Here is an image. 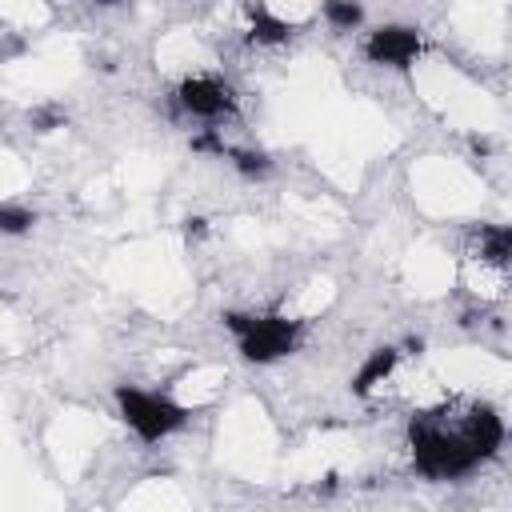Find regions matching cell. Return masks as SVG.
I'll use <instances>...</instances> for the list:
<instances>
[{"label":"cell","mask_w":512,"mask_h":512,"mask_svg":"<svg viewBox=\"0 0 512 512\" xmlns=\"http://www.w3.org/2000/svg\"><path fill=\"white\" fill-rule=\"evenodd\" d=\"M296 36V24L280 20L276 12H268L264 4H248V40L260 44V48H276V44H288Z\"/></svg>","instance_id":"7"},{"label":"cell","mask_w":512,"mask_h":512,"mask_svg":"<svg viewBox=\"0 0 512 512\" xmlns=\"http://www.w3.org/2000/svg\"><path fill=\"white\" fill-rule=\"evenodd\" d=\"M408 444H412V464L428 480H460L480 468V456L460 432V420L448 428L444 412H420L408 424Z\"/></svg>","instance_id":"1"},{"label":"cell","mask_w":512,"mask_h":512,"mask_svg":"<svg viewBox=\"0 0 512 512\" xmlns=\"http://www.w3.org/2000/svg\"><path fill=\"white\" fill-rule=\"evenodd\" d=\"M32 224H36V212H32V208L12 204V200L0 204V236H20V232H28Z\"/></svg>","instance_id":"12"},{"label":"cell","mask_w":512,"mask_h":512,"mask_svg":"<svg viewBox=\"0 0 512 512\" xmlns=\"http://www.w3.org/2000/svg\"><path fill=\"white\" fill-rule=\"evenodd\" d=\"M320 12H324V20H328L336 32H352V28H360V20H364L360 0H324Z\"/></svg>","instance_id":"10"},{"label":"cell","mask_w":512,"mask_h":512,"mask_svg":"<svg viewBox=\"0 0 512 512\" xmlns=\"http://www.w3.org/2000/svg\"><path fill=\"white\" fill-rule=\"evenodd\" d=\"M476 248H480V260H484V264L504 268L508 256H512V232H508L504 224H480V232H476Z\"/></svg>","instance_id":"9"},{"label":"cell","mask_w":512,"mask_h":512,"mask_svg":"<svg viewBox=\"0 0 512 512\" xmlns=\"http://www.w3.org/2000/svg\"><path fill=\"white\" fill-rule=\"evenodd\" d=\"M396 360H400L396 348H372V352L364 356V364L356 368V376H352V392H356V396H368L376 384H384V380L392 376Z\"/></svg>","instance_id":"8"},{"label":"cell","mask_w":512,"mask_h":512,"mask_svg":"<svg viewBox=\"0 0 512 512\" xmlns=\"http://www.w3.org/2000/svg\"><path fill=\"white\" fill-rule=\"evenodd\" d=\"M176 104L200 120H216V116H228L236 112V92L232 84H224L220 76H188L176 84Z\"/></svg>","instance_id":"4"},{"label":"cell","mask_w":512,"mask_h":512,"mask_svg":"<svg viewBox=\"0 0 512 512\" xmlns=\"http://www.w3.org/2000/svg\"><path fill=\"white\" fill-rule=\"evenodd\" d=\"M224 328L236 336V348L248 364H272L296 352L304 324L288 316H252V312H224Z\"/></svg>","instance_id":"2"},{"label":"cell","mask_w":512,"mask_h":512,"mask_svg":"<svg viewBox=\"0 0 512 512\" xmlns=\"http://www.w3.org/2000/svg\"><path fill=\"white\" fill-rule=\"evenodd\" d=\"M188 236H204V220H188Z\"/></svg>","instance_id":"14"},{"label":"cell","mask_w":512,"mask_h":512,"mask_svg":"<svg viewBox=\"0 0 512 512\" xmlns=\"http://www.w3.org/2000/svg\"><path fill=\"white\" fill-rule=\"evenodd\" d=\"M28 120H32V128H40V132H52V128H60V124H64V112H60L56 104H48V108H36Z\"/></svg>","instance_id":"13"},{"label":"cell","mask_w":512,"mask_h":512,"mask_svg":"<svg viewBox=\"0 0 512 512\" xmlns=\"http://www.w3.org/2000/svg\"><path fill=\"white\" fill-rule=\"evenodd\" d=\"M220 156H228V160H232V168H236V172H244V176H252V180L272 172V160H268L264 152H244V148H228V144H224V152H220Z\"/></svg>","instance_id":"11"},{"label":"cell","mask_w":512,"mask_h":512,"mask_svg":"<svg viewBox=\"0 0 512 512\" xmlns=\"http://www.w3.org/2000/svg\"><path fill=\"white\" fill-rule=\"evenodd\" d=\"M420 52H424V36L408 24H384L364 40V56L384 68H412Z\"/></svg>","instance_id":"5"},{"label":"cell","mask_w":512,"mask_h":512,"mask_svg":"<svg viewBox=\"0 0 512 512\" xmlns=\"http://www.w3.org/2000/svg\"><path fill=\"white\" fill-rule=\"evenodd\" d=\"M116 404H120V416L124 424L144 440V444H156L172 432H180L188 424V408L160 396V392H144V388H132V384H120L116 388Z\"/></svg>","instance_id":"3"},{"label":"cell","mask_w":512,"mask_h":512,"mask_svg":"<svg viewBox=\"0 0 512 512\" xmlns=\"http://www.w3.org/2000/svg\"><path fill=\"white\" fill-rule=\"evenodd\" d=\"M92 4H116V0H92Z\"/></svg>","instance_id":"15"},{"label":"cell","mask_w":512,"mask_h":512,"mask_svg":"<svg viewBox=\"0 0 512 512\" xmlns=\"http://www.w3.org/2000/svg\"><path fill=\"white\" fill-rule=\"evenodd\" d=\"M460 432H464V440L472 444V452H476L480 460L496 456L500 444H504V420H500V412H496L492 404H472V408L460 416Z\"/></svg>","instance_id":"6"}]
</instances>
